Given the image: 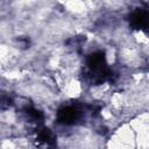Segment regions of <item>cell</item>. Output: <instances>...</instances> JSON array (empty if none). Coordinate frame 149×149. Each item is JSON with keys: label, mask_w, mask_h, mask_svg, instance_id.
<instances>
[{"label": "cell", "mask_w": 149, "mask_h": 149, "mask_svg": "<svg viewBox=\"0 0 149 149\" xmlns=\"http://www.w3.org/2000/svg\"><path fill=\"white\" fill-rule=\"evenodd\" d=\"M129 24L136 31H144L148 27V12L140 8L132 12L129 16Z\"/></svg>", "instance_id": "6da1fadb"}]
</instances>
